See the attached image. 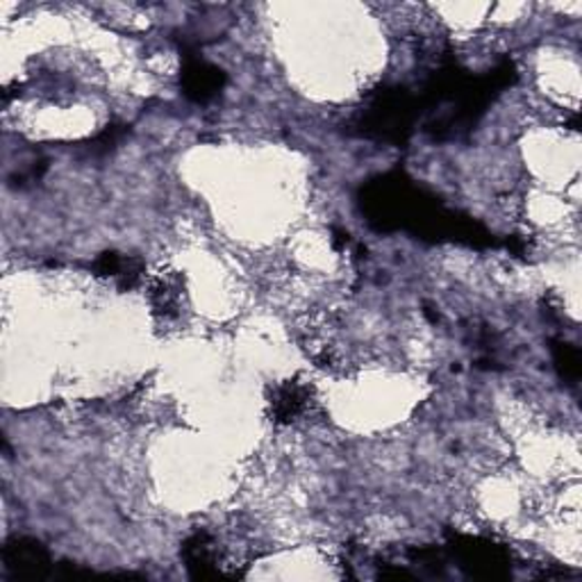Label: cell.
<instances>
[{
    "label": "cell",
    "mask_w": 582,
    "mask_h": 582,
    "mask_svg": "<svg viewBox=\"0 0 582 582\" xmlns=\"http://www.w3.org/2000/svg\"><path fill=\"white\" fill-rule=\"evenodd\" d=\"M421 116L416 92L405 87H382L378 89L364 109L358 114L356 126L362 137L403 144Z\"/></svg>",
    "instance_id": "1"
},
{
    "label": "cell",
    "mask_w": 582,
    "mask_h": 582,
    "mask_svg": "<svg viewBox=\"0 0 582 582\" xmlns=\"http://www.w3.org/2000/svg\"><path fill=\"white\" fill-rule=\"evenodd\" d=\"M453 551L459 567L469 569L478 578H506L510 569V555L500 547L478 537H455Z\"/></svg>",
    "instance_id": "2"
},
{
    "label": "cell",
    "mask_w": 582,
    "mask_h": 582,
    "mask_svg": "<svg viewBox=\"0 0 582 582\" xmlns=\"http://www.w3.org/2000/svg\"><path fill=\"white\" fill-rule=\"evenodd\" d=\"M6 567L17 575L25 580L44 578L51 571V555L49 551L39 544L34 539L28 537H17L3 551Z\"/></svg>",
    "instance_id": "3"
},
{
    "label": "cell",
    "mask_w": 582,
    "mask_h": 582,
    "mask_svg": "<svg viewBox=\"0 0 582 582\" xmlns=\"http://www.w3.org/2000/svg\"><path fill=\"white\" fill-rule=\"evenodd\" d=\"M225 85V75L203 57L187 53L184 55V68H182V89L184 94L197 100V103H208Z\"/></svg>",
    "instance_id": "4"
},
{
    "label": "cell",
    "mask_w": 582,
    "mask_h": 582,
    "mask_svg": "<svg viewBox=\"0 0 582 582\" xmlns=\"http://www.w3.org/2000/svg\"><path fill=\"white\" fill-rule=\"evenodd\" d=\"M182 555H184L187 569L197 578L219 575L216 544L208 532H197L193 537H189L187 544L182 547Z\"/></svg>",
    "instance_id": "5"
},
{
    "label": "cell",
    "mask_w": 582,
    "mask_h": 582,
    "mask_svg": "<svg viewBox=\"0 0 582 582\" xmlns=\"http://www.w3.org/2000/svg\"><path fill=\"white\" fill-rule=\"evenodd\" d=\"M307 390L300 384H285L278 390L276 399H274V414L278 421H294L305 408H307Z\"/></svg>",
    "instance_id": "6"
},
{
    "label": "cell",
    "mask_w": 582,
    "mask_h": 582,
    "mask_svg": "<svg viewBox=\"0 0 582 582\" xmlns=\"http://www.w3.org/2000/svg\"><path fill=\"white\" fill-rule=\"evenodd\" d=\"M553 360H555V367L560 369L562 378L575 382L580 378V353L578 348H573L571 343L567 341H555L553 343Z\"/></svg>",
    "instance_id": "7"
}]
</instances>
